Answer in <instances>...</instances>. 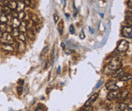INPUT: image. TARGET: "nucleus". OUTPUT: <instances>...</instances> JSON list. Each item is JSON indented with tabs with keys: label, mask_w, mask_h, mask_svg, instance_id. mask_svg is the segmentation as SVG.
Masks as SVG:
<instances>
[{
	"label": "nucleus",
	"mask_w": 132,
	"mask_h": 111,
	"mask_svg": "<svg viewBox=\"0 0 132 111\" xmlns=\"http://www.w3.org/2000/svg\"><path fill=\"white\" fill-rule=\"evenodd\" d=\"M122 59L118 56L114 57L108 64V69L110 70H113V71L120 69V68H122Z\"/></svg>",
	"instance_id": "obj_1"
},
{
	"label": "nucleus",
	"mask_w": 132,
	"mask_h": 111,
	"mask_svg": "<svg viewBox=\"0 0 132 111\" xmlns=\"http://www.w3.org/2000/svg\"><path fill=\"white\" fill-rule=\"evenodd\" d=\"M129 48V43L125 40H122L118 42L116 50L119 53H125Z\"/></svg>",
	"instance_id": "obj_2"
},
{
	"label": "nucleus",
	"mask_w": 132,
	"mask_h": 111,
	"mask_svg": "<svg viewBox=\"0 0 132 111\" xmlns=\"http://www.w3.org/2000/svg\"><path fill=\"white\" fill-rule=\"evenodd\" d=\"M0 40H1L2 44H10V45H12V44L15 43L14 37H12V35L9 33L3 34L2 37L0 39Z\"/></svg>",
	"instance_id": "obj_3"
},
{
	"label": "nucleus",
	"mask_w": 132,
	"mask_h": 111,
	"mask_svg": "<svg viewBox=\"0 0 132 111\" xmlns=\"http://www.w3.org/2000/svg\"><path fill=\"white\" fill-rule=\"evenodd\" d=\"M122 34L124 37L131 38L132 36V27L131 26H124L122 29Z\"/></svg>",
	"instance_id": "obj_4"
},
{
	"label": "nucleus",
	"mask_w": 132,
	"mask_h": 111,
	"mask_svg": "<svg viewBox=\"0 0 132 111\" xmlns=\"http://www.w3.org/2000/svg\"><path fill=\"white\" fill-rule=\"evenodd\" d=\"M105 87L110 91L118 90L119 88V86H118V82L117 81H108V83H106Z\"/></svg>",
	"instance_id": "obj_5"
},
{
	"label": "nucleus",
	"mask_w": 132,
	"mask_h": 111,
	"mask_svg": "<svg viewBox=\"0 0 132 111\" xmlns=\"http://www.w3.org/2000/svg\"><path fill=\"white\" fill-rule=\"evenodd\" d=\"M98 98V93L96 92V93H94V94H93L89 97V98L87 100V101L85 103V107L93 105V103L96 101Z\"/></svg>",
	"instance_id": "obj_6"
},
{
	"label": "nucleus",
	"mask_w": 132,
	"mask_h": 111,
	"mask_svg": "<svg viewBox=\"0 0 132 111\" xmlns=\"http://www.w3.org/2000/svg\"><path fill=\"white\" fill-rule=\"evenodd\" d=\"M128 94H129V90L128 89H124V90L119 91L116 100H118V101H123V100L127 98Z\"/></svg>",
	"instance_id": "obj_7"
},
{
	"label": "nucleus",
	"mask_w": 132,
	"mask_h": 111,
	"mask_svg": "<svg viewBox=\"0 0 132 111\" xmlns=\"http://www.w3.org/2000/svg\"><path fill=\"white\" fill-rule=\"evenodd\" d=\"M0 30L2 31V33H11V31L12 30V27L7 24L1 23L0 24Z\"/></svg>",
	"instance_id": "obj_8"
},
{
	"label": "nucleus",
	"mask_w": 132,
	"mask_h": 111,
	"mask_svg": "<svg viewBox=\"0 0 132 111\" xmlns=\"http://www.w3.org/2000/svg\"><path fill=\"white\" fill-rule=\"evenodd\" d=\"M124 74V69L123 68H120L118 69L115 70V71L112 74V78H120L121 76H122Z\"/></svg>",
	"instance_id": "obj_9"
},
{
	"label": "nucleus",
	"mask_w": 132,
	"mask_h": 111,
	"mask_svg": "<svg viewBox=\"0 0 132 111\" xmlns=\"http://www.w3.org/2000/svg\"><path fill=\"white\" fill-rule=\"evenodd\" d=\"M118 93H119L118 90L111 91L107 95V99L108 100V101H114V100H116L117 97H118Z\"/></svg>",
	"instance_id": "obj_10"
},
{
	"label": "nucleus",
	"mask_w": 132,
	"mask_h": 111,
	"mask_svg": "<svg viewBox=\"0 0 132 111\" xmlns=\"http://www.w3.org/2000/svg\"><path fill=\"white\" fill-rule=\"evenodd\" d=\"M21 24V21L17 18H12L11 19V27L12 28H18Z\"/></svg>",
	"instance_id": "obj_11"
},
{
	"label": "nucleus",
	"mask_w": 132,
	"mask_h": 111,
	"mask_svg": "<svg viewBox=\"0 0 132 111\" xmlns=\"http://www.w3.org/2000/svg\"><path fill=\"white\" fill-rule=\"evenodd\" d=\"M1 46V48L2 49L7 52H13L15 50V48L12 45H10V44H0Z\"/></svg>",
	"instance_id": "obj_12"
},
{
	"label": "nucleus",
	"mask_w": 132,
	"mask_h": 111,
	"mask_svg": "<svg viewBox=\"0 0 132 111\" xmlns=\"http://www.w3.org/2000/svg\"><path fill=\"white\" fill-rule=\"evenodd\" d=\"M28 23L26 22H24V21H21V24H20V26L18 27V30H19L20 31V33H26V31H27V27H28Z\"/></svg>",
	"instance_id": "obj_13"
},
{
	"label": "nucleus",
	"mask_w": 132,
	"mask_h": 111,
	"mask_svg": "<svg viewBox=\"0 0 132 111\" xmlns=\"http://www.w3.org/2000/svg\"><path fill=\"white\" fill-rule=\"evenodd\" d=\"M25 8V5L24 2H17V7H16V10L17 12H21L24 10Z\"/></svg>",
	"instance_id": "obj_14"
},
{
	"label": "nucleus",
	"mask_w": 132,
	"mask_h": 111,
	"mask_svg": "<svg viewBox=\"0 0 132 111\" xmlns=\"http://www.w3.org/2000/svg\"><path fill=\"white\" fill-rule=\"evenodd\" d=\"M132 78V75L131 74H124L122 76H121L119 78V81H127L131 80Z\"/></svg>",
	"instance_id": "obj_15"
},
{
	"label": "nucleus",
	"mask_w": 132,
	"mask_h": 111,
	"mask_svg": "<svg viewBox=\"0 0 132 111\" xmlns=\"http://www.w3.org/2000/svg\"><path fill=\"white\" fill-rule=\"evenodd\" d=\"M26 37L29 38L31 40H34L35 39L34 31H32V30H27V31H26Z\"/></svg>",
	"instance_id": "obj_16"
},
{
	"label": "nucleus",
	"mask_w": 132,
	"mask_h": 111,
	"mask_svg": "<svg viewBox=\"0 0 132 111\" xmlns=\"http://www.w3.org/2000/svg\"><path fill=\"white\" fill-rule=\"evenodd\" d=\"M25 44L24 42H22V41H20L17 44V48H18V50L19 52H24V49H25Z\"/></svg>",
	"instance_id": "obj_17"
},
{
	"label": "nucleus",
	"mask_w": 132,
	"mask_h": 111,
	"mask_svg": "<svg viewBox=\"0 0 132 111\" xmlns=\"http://www.w3.org/2000/svg\"><path fill=\"white\" fill-rule=\"evenodd\" d=\"M9 21H10V19L9 18V15H4V14H2V15H0V23L6 24Z\"/></svg>",
	"instance_id": "obj_18"
},
{
	"label": "nucleus",
	"mask_w": 132,
	"mask_h": 111,
	"mask_svg": "<svg viewBox=\"0 0 132 111\" xmlns=\"http://www.w3.org/2000/svg\"><path fill=\"white\" fill-rule=\"evenodd\" d=\"M9 7V8L12 10V11H13V10H15V9H16V7H17V2H15V1H10L9 0V3H8V5H7Z\"/></svg>",
	"instance_id": "obj_19"
},
{
	"label": "nucleus",
	"mask_w": 132,
	"mask_h": 111,
	"mask_svg": "<svg viewBox=\"0 0 132 111\" xmlns=\"http://www.w3.org/2000/svg\"><path fill=\"white\" fill-rule=\"evenodd\" d=\"M10 34L12 35V37H18V35L20 34V31L18 30V28H12Z\"/></svg>",
	"instance_id": "obj_20"
},
{
	"label": "nucleus",
	"mask_w": 132,
	"mask_h": 111,
	"mask_svg": "<svg viewBox=\"0 0 132 111\" xmlns=\"http://www.w3.org/2000/svg\"><path fill=\"white\" fill-rule=\"evenodd\" d=\"M2 14H4L5 15H9L11 14V12H12V10H11L7 5L2 6Z\"/></svg>",
	"instance_id": "obj_21"
},
{
	"label": "nucleus",
	"mask_w": 132,
	"mask_h": 111,
	"mask_svg": "<svg viewBox=\"0 0 132 111\" xmlns=\"http://www.w3.org/2000/svg\"><path fill=\"white\" fill-rule=\"evenodd\" d=\"M127 107V103H121L118 105V109H117V111H124Z\"/></svg>",
	"instance_id": "obj_22"
},
{
	"label": "nucleus",
	"mask_w": 132,
	"mask_h": 111,
	"mask_svg": "<svg viewBox=\"0 0 132 111\" xmlns=\"http://www.w3.org/2000/svg\"><path fill=\"white\" fill-rule=\"evenodd\" d=\"M31 20L33 21V23L34 24H38L40 22V20H39V18L38 16L35 15V14H32V15H31Z\"/></svg>",
	"instance_id": "obj_23"
},
{
	"label": "nucleus",
	"mask_w": 132,
	"mask_h": 111,
	"mask_svg": "<svg viewBox=\"0 0 132 111\" xmlns=\"http://www.w3.org/2000/svg\"><path fill=\"white\" fill-rule=\"evenodd\" d=\"M57 30H58V31H59L60 35H62V34H63V30H64V21H61L58 24Z\"/></svg>",
	"instance_id": "obj_24"
},
{
	"label": "nucleus",
	"mask_w": 132,
	"mask_h": 111,
	"mask_svg": "<svg viewBox=\"0 0 132 111\" xmlns=\"http://www.w3.org/2000/svg\"><path fill=\"white\" fill-rule=\"evenodd\" d=\"M31 20V15L30 14H28V13H25V15L24 16V18L22 21H24V22H26V23H28V21Z\"/></svg>",
	"instance_id": "obj_25"
},
{
	"label": "nucleus",
	"mask_w": 132,
	"mask_h": 111,
	"mask_svg": "<svg viewBox=\"0 0 132 111\" xmlns=\"http://www.w3.org/2000/svg\"><path fill=\"white\" fill-rule=\"evenodd\" d=\"M18 38L19 39L20 41H22V42H25V40H26V36H25L24 34H23V33H20V34L18 35Z\"/></svg>",
	"instance_id": "obj_26"
},
{
	"label": "nucleus",
	"mask_w": 132,
	"mask_h": 111,
	"mask_svg": "<svg viewBox=\"0 0 132 111\" xmlns=\"http://www.w3.org/2000/svg\"><path fill=\"white\" fill-rule=\"evenodd\" d=\"M49 51V46H46L43 49V50H42V52H41V56H44V55H45L46 53Z\"/></svg>",
	"instance_id": "obj_27"
},
{
	"label": "nucleus",
	"mask_w": 132,
	"mask_h": 111,
	"mask_svg": "<svg viewBox=\"0 0 132 111\" xmlns=\"http://www.w3.org/2000/svg\"><path fill=\"white\" fill-rule=\"evenodd\" d=\"M93 105H90V106H87V107H85L83 109H82L83 111H93Z\"/></svg>",
	"instance_id": "obj_28"
},
{
	"label": "nucleus",
	"mask_w": 132,
	"mask_h": 111,
	"mask_svg": "<svg viewBox=\"0 0 132 111\" xmlns=\"http://www.w3.org/2000/svg\"><path fill=\"white\" fill-rule=\"evenodd\" d=\"M24 15H25V13H24V12H18V18L19 19L20 21H21V20H23Z\"/></svg>",
	"instance_id": "obj_29"
},
{
	"label": "nucleus",
	"mask_w": 132,
	"mask_h": 111,
	"mask_svg": "<svg viewBox=\"0 0 132 111\" xmlns=\"http://www.w3.org/2000/svg\"><path fill=\"white\" fill-rule=\"evenodd\" d=\"M43 110H44V106H43V104H41V103H39L38 106V107H37V108L35 109L34 111H43Z\"/></svg>",
	"instance_id": "obj_30"
},
{
	"label": "nucleus",
	"mask_w": 132,
	"mask_h": 111,
	"mask_svg": "<svg viewBox=\"0 0 132 111\" xmlns=\"http://www.w3.org/2000/svg\"><path fill=\"white\" fill-rule=\"evenodd\" d=\"M10 15H12V18H18V12H15V11H12V12H11Z\"/></svg>",
	"instance_id": "obj_31"
},
{
	"label": "nucleus",
	"mask_w": 132,
	"mask_h": 111,
	"mask_svg": "<svg viewBox=\"0 0 132 111\" xmlns=\"http://www.w3.org/2000/svg\"><path fill=\"white\" fill-rule=\"evenodd\" d=\"M69 32H70L71 34H75V28L73 25H70L69 26Z\"/></svg>",
	"instance_id": "obj_32"
},
{
	"label": "nucleus",
	"mask_w": 132,
	"mask_h": 111,
	"mask_svg": "<svg viewBox=\"0 0 132 111\" xmlns=\"http://www.w3.org/2000/svg\"><path fill=\"white\" fill-rule=\"evenodd\" d=\"M24 3L25 6H30L31 4V0H24Z\"/></svg>",
	"instance_id": "obj_33"
},
{
	"label": "nucleus",
	"mask_w": 132,
	"mask_h": 111,
	"mask_svg": "<svg viewBox=\"0 0 132 111\" xmlns=\"http://www.w3.org/2000/svg\"><path fill=\"white\" fill-rule=\"evenodd\" d=\"M17 91H18V94H21V93H22V91H23V87H22V86L19 85V86H18V87L17 88Z\"/></svg>",
	"instance_id": "obj_34"
},
{
	"label": "nucleus",
	"mask_w": 132,
	"mask_h": 111,
	"mask_svg": "<svg viewBox=\"0 0 132 111\" xmlns=\"http://www.w3.org/2000/svg\"><path fill=\"white\" fill-rule=\"evenodd\" d=\"M54 22L55 24L58 22V21H59V16H58L57 14H54Z\"/></svg>",
	"instance_id": "obj_35"
},
{
	"label": "nucleus",
	"mask_w": 132,
	"mask_h": 111,
	"mask_svg": "<svg viewBox=\"0 0 132 111\" xmlns=\"http://www.w3.org/2000/svg\"><path fill=\"white\" fill-rule=\"evenodd\" d=\"M127 7L130 9V10H131V8H132V0H128V1H127Z\"/></svg>",
	"instance_id": "obj_36"
},
{
	"label": "nucleus",
	"mask_w": 132,
	"mask_h": 111,
	"mask_svg": "<svg viewBox=\"0 0 132 111\" xmlns=\"http://www.w3.org/2000/svg\"><path fill=\"white\" fill-rule=\"evenodd\" d=\"M41 24H36V29H37V31H39L40 30H41Z\"/></svg>",
	"instance_id": "obj_37"
},
{
	"label": "nucleus",
	"mask_w": 132,
	"mask_h": 111,
	"mask_svg": "<svg viewBox=\"0 0 132 111\" xmlns=\"http://www.w3.org/2000/svg\"><path fill=\"white\" fill-rule=\"evenodd\" d=\"M18 84H19V85L22 86L24 84V81L23 79H19V80H18Z\"/></svg>",
	"instance_id": "obj_38"
},
{
	"label": "nucleus",
	"mask_w": 132,
	"mask_h": 111,
	"mask_svg": "<svg viewBox=\"0 0 132 111\" xmlns=\"http://www.w3.org/2000/svg\"><path fill=\"white\" fill-rule=\"evenodd\" d=\"M84 37H85V34H84V32H83V31H81V34H79V38L80 39H84Z\"/></svg>",
	"instance_id": "obj_39"
},
{
	"label": "nucleus",
	"mask_w": 132,
	"mask_h": 111,
	"mask_svg": "<svg viewBox=\"0 0 132 111\" xmlns=\"http://www.w3.org/2000/svg\"><path fill=\"white\" fill-rule=\"evenodd\" d=\"M127 111H132V110H131V102L130 103V104L129 105H127Z\"/></svg>",
	"instance_id": "obj_40"
},
{
	"label": "nucleus",
	"mask_w": 132,
	"mask_h": 111,
	"mask_svg": "<svg viewBox=\"0 0 132 111\" xmlns=\"http://www.w3.org/2000/svg\"><path fill=\"white\" fill-rule=\"evenodd\" d=\"M2 36H3V33H2V31L0 30V39L2 37Z\"/></svg>",
	"instance_id": "obj_41"
},
{
	"label": "nucleus",
	"mask_w": 132,
	"mask_h": 111,
	"mask_svg": "<svg viewBox=\"0 0 132 111\" xmlns=\"http://www.w3.org/2000/svg\"><path fill=\"white\" fill-rule=\"evenodd\" d=\"M61 46H62V47H63V49H65V45H64V43H62V44H61Z\"/></svg>",
	"instance_id": "obj_42"
},
{
	"label": "nucleus",
	"mask_w": 132,
	"mask_h": 111,
	"mask_svg": "<svg viewBox=\"0 0 132 111\" xmlns=\"http://www.w3.org/2000/svg\"><path fill=\"white\" fill-rule=\"evenodd\" d=\"M89 30H90V32H91V33H92V34H93V33H94V31H93V30H92V28H91L90 27H89Z\"/></svg>",
	"instance_id": "obj_43"
},
{
	"label": "nucleus",
	"mask_w": 132,
	"mask_h": 111,
	"mask_svg": "<svg viewBox=\"0 0 132 111\" xmlns=\"http://www.w3.org/2000/svg\"><path fill=\"white\" fill-rule=\"evenodd\" d=\"M66 51V50H65ZM73 51H70V50H68V51H66V53H67V54H68V53H73Z\"/></svg>",
	"instance_id": "obj_44"
},
{
	"label": "nucleus",
	"mask_w": 132,
	"mask_h": 111,
	"mask_svg": "<svg viewBox=\"0 0 132 111\" xmlns=\"http://www.w3.org/2000/svg\"><path fill=\"white\" fill-rule=\"evenodd\" d=\"M60 67L59 66V67H58V69H57V73L60 72Z\"/></svg>",
	"instance_id": "obj_45"
},
{
	"label": "nucleus",
	"mask_w": 132,
	"mask_h": 111,
	"mask_svg": "<svg viewBox=\"0 0 132 111\" xmlns=\"http://www.w3.org/2000/svg\"><path fill=\"white\" fill-rule=\"evenodd\" d=\"M63 2H64V6L65 7V5H66V0H63Z\"/></svg>",
	"instance_id": "obj_46"
},
{
	"label": "nucleus",
	"mask_w": 132,
	"mask_h": 111,
	"mask_svg": "<svg viewBox=\"0 0 132 111\" xmlns=\"http://www.w3.org/2000/svg\"><path fill=\"white\" fill-rule=\"evenodd\" d=\"M19 2H24V0H18Z\"/></svg>",
	"instance_id": "obj_47"
},
{
	"label": "nucleus",
	"mask_w": 132,
	"mask_h": 111,
	"mask_svg": "<svg viewBox=\"0 0 132 111\" xmlns=\"http://www.w3.org/2000/svg\"><path fill=\"white\" fill-rule=\"evenodd\" d=\"M10 1H15V2H16L17 0H10Z\"/></svg>",
	"instance_id": "obj_48"
},
{
	"label": "nucleus",
	"mask_w": 132,
	"mask_h": 111,
	"mask_svg": "<svg viewBox=\"0 0 132 111\" xmlns=\"http://www.w3.org/2000/svg\"><path fill=\"white\" fill-rule=\"evenodd\" d=\"M2 44V43H1V40H0V44Z\"/></svg>",
	"instance_id": "obj_49"
},
{
	"label": "nucleus",
	"mask_w": 132,
	"mask_h": 111,
	"mask_svg": "<svg viewBox=\"0 0 132 111\" xmlns=\"http://www.w3.org/2000/svg\"><path fill=\"white\" fill-rule=\"evenodd\" d=\"M81 111H83V110H81Z\"/></svg>",
	"instance_id": "obj_50"
}]
</instances>
